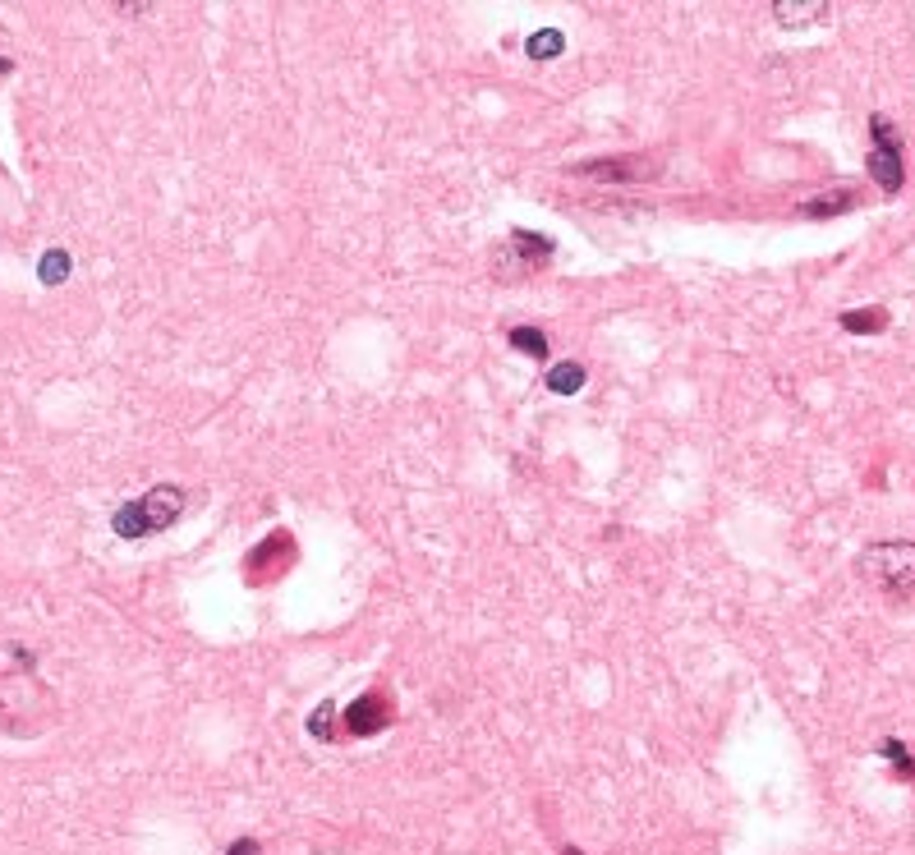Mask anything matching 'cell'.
I'll return each mask as SVG.
<instances>
[{
  "instance_id": "cell-1",
  "label": "cell",
  "mask_w": 915,
  "mask_h": 855,
  "mask_svg": "<svg viewBox=\"0 0 915 855\" xmlns=\"http://www.w3.org/2000/svg\"><path fill=\"white\" fill-rule=\"evenodd\" d=\"M184 506H189V492H184L180 483H157V488H148L143 497H134V502L120 506V511L111 515V529L120 538L161 534V529H171L175 520H180Z\"/></svg>"
},
{
  "instance_id": "cell-2",
  "label": "cell",
  "mask_w": 915,
  "mask_h": 855,
  "mask_svg": "<svg viewBox=\"0 0 915 855\" xmlns=\"http://www.w3.org/2000/svg\"><path fill=\"white\" fill-rule=\"evenodd\" d=\"M860 570L879 584L888 598H911L915 593V543H870Z\"/></svg>"
},
{
  "instance_id": "cell-3",
  "label": "cell",
  "mask_w": 915,
  "mask_h": 855,
  "mask_svg": "<svg viewBox=\"0 0 915 855\" xmlns=\"http://www.w3.org/2000/svg\"><path fill=\"white\" fill-rule=\"evenodd\" d=\"M870 134H874V148H870V157H865V166H870L874 184H879L883 194H902L906 161H902V138H897L893 120H888V115H874Z\"/></svg>"
},
{
  "instance_id": "cell-4",
  "label": "cell",
  "mask_w": 915,
  "mask_h": 855,
  "mask_svg": "<svg viewBox=\"0 0 915 855\" xmlns=\"http://www.w3.org/2000/svg\"><path fill=\"white\" fill-rule=\"evenodd\" d=\"M575 175L580 180H603V184H644L658 175V161L640 157V152H621V157L584 161V166H575Z\"/></svg>"
},
{
  "instance_id": "cell-5",
  "label": "cell",
  "mask_w": 915,
  "mask_h": 855,
  "mask_svg": "<svg viewBox=\"0 0 915 855\" xmlns=\"http://www.w3.org/2000/svg\"><path fill=\"white\" fill-rule=\"evenodd\" d=\"M557 253V244L543 240V235H534V230H511V240L497 249V258L492 263L502 267H515V272H529V267H543Z\"/></svg>"
},
{
  "instance_id": "cell-6",
  "label": "cell",
  "mask_w": 915,
  "mask_h": 855,
  "mask_svg": "<svg viewBox=\"0 0 915 855\" xmlns=\"http://www.w3.org/2000/svg\"><path fill=\"white\" fill-rule=\"evenodd\" d=\"M391 722V699L387 695H359L355 704L345 708V731L350 736H378Z\"/></svg>"
},
{
  "instance_id": "cell-7",
  "label": "cell",
  "mask_w": 915,
  "mask_h": 855,
  "mask_svg": "<svg viewBox=\"0 0 915 855\" xmlns=\"http://www.w3.org/2000/svg\"><path fill=\"white\" fill-rule=\"evenodd\" d=\"M828 0H778L773 5V19L782 23V28H810V23H824L828 19Z\"/></svg>"
},
{
  "instance_id": "cell-8",
  "label": "cell",
  "mask_w": 915,
  "mask_h": 855,
  "mask_svg": "<svg viewBox=\"0 0 915 855\" xmlns=\"http://www.w3.org/2000/svg\"><path fill=\"white\" fill-rule=\"evenodd\" d=\"M856 207V189H837V198H805L801 217H837V212H851Z\"/></svg>"
},
{
  "instance_id": "cell-9",
  "label": "cell",
  "mask_w": 915,
  "mask_h": 855,
  "mask_svg": "<svg viewBox=\"0 0 915 855\" xmlns=\"http://www.w3.org/2000/svg\"><path fill=\"white\" fill-rule=\"evenodd\" d=\"M888 327V313L883 308H851V313H842V331H851V336H870V331H883Z\"/></svg>"
},
{
  "instance_id": "cell-10",
  "label": "cell",
  "mask_w": 915,
  "mask_h": 855,
  "mask_svg": "<svg viewBox=\"0 0 915 855\" xmlns=\"http://www.w3.org/2000/svg\"><path fill=\"white\" fill-rule=\"evenodd\" d=\"M584 387V368L580 364H557L548 373V391H557V396H566V391H580Z\"/></svg>"
},
{
  "instance_id": "cell-11",
  "label": "cell",
  "mask_w": 915,
  "mask_h": 855,
  "mask_svg": "<svg viewBox=\"0 0 915 855\" xmlns=\"http://www.w3.org/2000/svg\"><path fill=\"white\" fill-rule=\"evenodd\" d=\"M511 345L520 354H534V359H543V354H548V336H543L538 327H515L511 331Z\"/></svg>"
},
{
  "instance_id": "cell-12",
  "label": "cell",
  "mask_w": 915,
  "mask_h": 855,
  "mask_svg": "<svg viewBox=\"0 0 915 855\" xmlns=\"http://www.w3.org/2000/svg\"><path fill=\"white\" fill-rule=\"evenodd\" d=\"M37 276H42L46 285H60V281L69 276V253H65V249L42 253V267H37Z\"/></svg>"
},
{
  "instance_id": "cell-13",
  "label": "cell",
  "mask_w": 915,
  "mask_h": 855,
  "mask_svg": "<svg viewBox=\"0 0 915 855\" xmlns=\"http://www.w3.org/2000/svg\"><path fill=\"white\" fill-rule=\"evenodd\" d=\"M879 754H883V759H893L897 773H902L906 782H915V759H911V750H906L902 741H893V736H888V741H879Z\"/></svg>"
},
{
  "instance_id": "cell-14",
  "label": "cell",
  "mask_w": 915,
  "mask_h": 855,
  "mask_svg": "<svg viewBox=\"0 0 915 855\" xmlns=\"http://www.w3.org/2000/svg\"><path fill=\"white\" fill-rule=\"evenodd\" d=\"M561 51V33H538V37H529V56H557Z\"/></svg>"
},
{
  "instance_id": "cell-15",
  "label": "cell",
  "mask_w": 915,
  "mask_h": 855,
  "mask_svg": "<svg viewBox=\"0 0 915 855\" xmlns=\"http://www.w3.org/2000/svg\"><path fill=\"white\" fill-rule=\"evenodd\" d=\"M309 731L318 736V741H332V704H322L318 713L309 718Z\"/></svg>"
},
{
  "instance_id": "cell-16",
  "label": "cell",
  "mask_w": 915,
  "mask_h": 855,
  "mask_svg": "<svg viewBox=\"0 0 915 855\" xmlns=\"http://www.w3.org/2000/svg\"><path fill=\"white\" fill-rule=\"evenodd\" d=\"M226 855H263V846L253 842V837H240V842L230 846V851H226Z\"/></svg>"
},
{
  "instance_id": "cell-17",
  "label": "cell",
  "mask_w": 915,
  "mask_h": 855,
  "mask_svg": "<svg viewBox=\"0 0 915 855\" xmlns=\"http://www.w3.org/2000/svg\"><path fill=\"white\" fill-rule=\"evenodd\" d=\"M10 69H14V60H10V56H0V79H5Z\"/></svg>"
},
{
  "instance_id": "cell-18",
  "label": "cell",
  "mask_w": 915,
  "mask_h": 855,
  "mask_svg": "<svg viewBox=\"0 0 915 855\" xmlns=\"http://www.w3.org/2000/svg\"><path fill=\"white\" fill-rule=\"evenodd\" d=\"M561 855H584V851H580V846H566V851H561Z\"/></svg>"
}]
</instances>
